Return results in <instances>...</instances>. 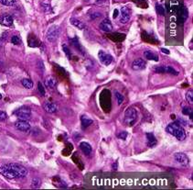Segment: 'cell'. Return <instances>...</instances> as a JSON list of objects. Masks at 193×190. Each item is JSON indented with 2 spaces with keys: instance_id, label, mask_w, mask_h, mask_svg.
I'll return each instance as SVG.
<instances>
[{
  "instance_id": "obj_1",
  "label": "cell",
  "mask_w": 193,
  "mask_h": 190,
  "mask_svg": "<svg viewBox=\"0 0 193 190\" xmlns=\"http://www.w3.org/2000/svg\"><path fill=\"white\" fill-rule=\"evenodd\" d=\"M166 130L169 134H171L174 137H176L177 140L180 141V142L184 141L186 139V137H187V134H186L185 129L180 126V124L177 123V122L170 123L168 126L166 128Z\"/></svg>"
},
{
  "instance_id": "obj_2",
  "label": "cell",
  "mask_w": 193,
  "mask_h": 190,
  "mask_svg": "<svg viewBox=\"0 0 193 190\" xmlns=\"http://www.w3.org/2000/svg\"><path fill=\"white\" fill-rule=\"evenodd\" d=\"M7 165L11 169V171L14 173V174L16 175V178H22L28 174V170L20 164L11 163H7Z\"/></svg>"
},
{
  "instance_id": "obj_3",
  "label": "cell",
  "mask_w": 193,
  "mask_h": 190,
  "mask_svg": "<svg viewBox=\"0 0 193 190\" xmlns=\"http://www.w3.org/2000/svg\"><path fill=\"white\" fill-rule=\"evenodd\" d=\"M137 119V111L134 108H128L125 113V121L128 126H132L136 123Z\"/></svg>"
},
{
  "instance_id": "obj_4",
  "label": "cell",
  "mask_w": 193,
  "mask_h": 190,
  "mask_svg": "<svg viewBox=\"0 0 193 190\" xmlns=\"http://www.w3.org/2000/svg\"><path fill=\"white\" fill-rule=\"evenodd\" d=\"M14 114L21 120H28L31 117V110L28 107H21L18 110H16Z\"/></svg>"
},
{
  "instance_id": "obj_5",
  "label": "cell",
  "mask_w": 193,
  "mask_h": 190,
  "mask_svg": "<svg viewBox=\"0 0 193 190\" xmlns=\"http://www.w3.org/2000/svg\"><path fill=\"white\" fill-rule=\"evenodd\" d=\"M60 32L61 31H60V27L59 26H56V25L51 26L48 30L47 34H46L47 40L49 42H54L58 39V37L60 35Z\"/></svg>"
},
{
  "instance_id": "obj_6",
  "label": "cell",
  "mask_w": 193,
  "mask_h": 190,
  "mask_svg": "<svg viewBox=\"0 0 193 190\" xmlns=\"http://www.w3.org/2000/svg\"><path fill=\"white\" fill-rule=\"evenodd\" d=\"M0 174H2L3 176H5L6 178H7V179H15V178H16V175L11 171V169L8 167L7 163L0 165Z\"/></svg>"
},
{
  "instance_id": "obj_7",
  "label": "cell",
  "mask_w": 193,
  "mask_h": 190,
  "mask_svg": "<svg viewBox=\"0 0 193 190\" xmlns=\"http://www.w3.org/2000/svg\"><path fill=\"white\" fill-rule=\"evenodd\" d=\"M154 71L156 73H159V74H171V75H174V76H177L178 75V72L176 71L173 67L171 66H157L154 68Z\"/></svg>"
},
{
  "instance_id": "obj_8",
  "label": "cell",
  "mask_w": 193,
  "mask_h": 190,
  "mask_svg": "<svg viewBox=\"0 0 193 190\" xmlns=\"http://www.w3.org/2000/svg\"><path fill=\"white\" fill-rule=\"evenodd\" d=\"M98 57H99V59H100V62L103 63V64L106 65V66L110 65L113 60V56H112L111 54H108V53H106V52H104V51H99V53H98Z\"/></svg>"
},
{
  "instance_id": "obj_9",
  "label": "cell",
  "mask_w": 193,
  "mask_h": 190,
  "mask_svg": "<svg viewBox=\"0 0 193 190\" xmlns=\"http://www.w3.org/2000/svg\"><path fill=\"white\" fill-rule=\"evenodd\" d=\"M174 158L182 166L187 167L190 164V159L183 153H175L174 154Z\"/></svg>"
},
{
  "instance_id": "obj_10",
  "label": "cell",
  "mask_w": 193,
  "mask_h": 190,
  "mask_svg": "<svg viewBox=\"0 0 193 190\" xmlns=\"http://www.w3.org/2000/svg\"><path fill=\"white\" fill-rule=\"evenodd\" d=\"M15 127H16V129L20 130V131H24V132H27L30 129V124L27 121V120H18L15 123Z\"/></svg>"
},
{
  "instance_id": "obj_11",
  "label": "cell",
  "mask_w": 193,
  "mask_h": 190,
  "mask_svg": "<svg viewBox=\"0 0 193 190\" xmlns=\"http://www.w3.org/2000/svg\"><path fill=\"white\" fill-rule=\"evenodd\" d=\"M121 18H120V22L122 24H126L127 23L131 17V10L127 7H122L121 8Z\"/></svg>"
},
{
  "instance_id": "obj_12",
  "label": "cell",
  "mask_w": 193,
  "mask_h": 190,
  "mask_svg": "<svg viewBox=\"0 0 193 190\" xmlns=\"http://www.w3.org/2000/svg\"><path fill=\"white\" fill-rule=\"evenodd\" d=\"M100 28L102 31L105 32H111L113 31V25L108 18H105L102 21V23L100 24Z\"/></svg>"
},
{
  "instance_id": "obj_13",
  "label": "cell",
  "mask_w": 193,
  "mask_h": 190,
  "mask_svg": "<svg viewBox=\"0 0 193 190\" xmlns=\"http://www.w3.org/2000/svg\"><path fill=\"white\" fill-rule=\"evenodd\" d=\"M132 68L135 71H141L145 68V63L142 59H136L132 63Z\"/></svg>"
},
{
  "instance_id": "obj_14",
  "label": "cell",
  "mask_w": 193,
  "mask_h": 190,
  "mask_svg": "<svg viewBox=\"0 0 193 190\" xmlns=\"http://www.w3.org/2000/svg\"><path fill=\"white\" fill-rule=\"evenodd\" d=\"M0 24L6 27H10L13 24V17L10 15H3L0 17Z\"/></svg>"
},
{
  "instance_id": "obj_15",
  "label": "cell",
  "mask_w": 193,
  "mask_h": 190,
  "mask_svg": "<svg viewBox=\"0 0 193 190\" xmlns=\"http://www.w3.org/2000/svg\"><path fill=\"white\" fill-rule=\"evenodd\" d=\"M80 148L81 150V152L85 154V155H89L91 154L93 149H92V146L89 144L88 143H85V142H82L80 143Z\"/></svg>"
},
{
  "instance_id": "obj_16",
  "label": "cell",
  "mask_w": 193,
  "mask_h": 190,
  "mask_svg": "<svg viewBox=\"0 0 193 190\" xmlns=\"http://www.w3.org/2000/svg\"><path fill=\"white\" fill-rule=\"evenodd\" d=\"M43 108H44V110L46 111L47 113H55L58 110V108L55 104L53 103H49V102H46L44 105H43Z\"/></svg>"
},
{
  "instance_id": "obj_17",
  "label": "cell",
  "mask_w": 193,
  "mask_h": 190,
  "mask_svg": "<svg viewBox=\"0 0 193 190\" xmlns=\"http://www.w3.org/2000/svg\"><path fill=\"white\" fill-rule=\"evenodd\" d=\"M146 139H147V146L152 148L157 144V139L153 133H146Z\"/></svg>"
},
{
  "instance_id": "obj_18",
  "label": "cell",
  "mask_w": 193,
  "mask_h": 190,
  "mask_svg": "<svg viewBox=\"0 0 193 190\" xmlns=\"http://www.w3.org/2000/svg\"><path fill=\"white\" fill-rule=\"evenodd\" d=\"M144 56L146 60H149V61H156L158 62L159 61V57L157 54H155L153 51H146L144 52Z\"/></svg>"
},
{
  "instance_id": "obj_19",
  "label": "cell",
  "mask_w": 193,
  "mask_h": 190,
  "mask_svg": "<svg viewBox=\"0 0 193 190\" xmlns=\"http://www.w3.org/2000/svg\"><path fill=\"white\" fill-rule=\"evenodd\" d=\"M70 21H71V25H73V26H75L76 28H78L79 30H83L84 28H85V26H84V24L80 21L79 19H77V18H74V17H71V19H70Z\"/></svg>"
},
{
  "instance_id": "obj_20",
  "label": "cell",
  "mask_w": 193,
  "mask_h": 190,
  "mask_svg": "<svg viewBox=\"0 0 193 190\" xmlns=\"http://www.w3.org/2000/svg\"><path fill=\"white\" fill-rule=\"evenodd\" d=\"M45 85L48 87H49V88H55L56 85H57V81H56V79L54 77L48 76V77H47L46 81H45Z\"/></svg>"
},
{
  "instance_id": "obj_21",
  "label": "cell",
  "mask_w": 193,
  "mask_h": 190,
  "mask_svg": "<svg viewBox=\"0 0 193 190\" xmlns=\"http://www.w3.org/2000/svg\"><path fill=\"white\" fill-rule=\"evenodd\" d=\"M93 123H94V120L93 119H88L85 116H82L81 117V125H82L83 128H87V127H89L90 125H92Z\"/></svg>"
},
{
  "instance_id": "obj_22",
  "label": "cell",
  "mask_w": 193,
  "mask_h": 190,
  "mask_svg": "<svg viewBox=\"0 0 193 190\" xmlns=\"http://www.w3.org/2000/svg\"><path fill=\"white\" fill-rule=\"evenodd\" d=\"M21 83H22V85L27 89H31L33 87V82L30 79L24 78V79H22Z\"/></svg>"
},
{
  "instance_id": "obj_23",
  "label": "cell",
  "mask_w": 193,
  "mask_h": 190,
  "mask_svg": "<svg viewBox=\"0 0 193 190\" xmlns=\"http://www.w3.org/2000/svg\"><path fill=\"white\" fill-rule=\"evenodd\" d=\"M41 185V181L39 177H34L31 181V187L33 188H39Z\"/></svg>"
},
{
  "instance_id": "obj_24",
  "label": "cell",
  "mask_w": 193,
  "mask_h": 190,
  "mask_svg": "<svg viewBox=\"0 0 193 190\" xmlns=\"http://www.w3.org/2000/svg\"><path fill=\"white\" fill-rule=\"evenodd\" d=\"M114 95H115V97H116V99H117V103H118V105H121V104L123 103V101H124V95H122L121 93H119L118 91H115V92H114Z\"/></svg>"
},
{
  "instance_id": "obj_25",
  "label": "cell",
  "mask_w": 193,
  "mask_h": 190,
  "mask_svg": "<svg viewBox=\"0 0 193 190\" xmlns=\"http://www.w3.org/2000/svg\"><path fill=\"white\" fill-rule=\"evenodd\" d=\"M29 45L30 47H38L39 46V42L35 38H29Z\"/></svg>"
},
{
  "instance_id": "obj_26",
  "label": "cell",
  "mask_w": 193,
  "mask_h": 190,
  "mask_svg": "<svg viewBox=\"0 0 193 190\" xmlns=\"http://www.w3.org/2000/svg\"><path fill=\"white\" fill-rule=\"evenodd\" d=\"M156 8H157V12H158V14H159V16H165V8L163 7V6L158 4L156 6Z\"/></svg>"
},
{
  "instance_id": "obj_27",
  "label": "cell",
  "mask_w": 193,
  "mask_h": 190,
  "mask_svg": "<svg viewBox=\"0 0 193 190\" xmlns=\"http://www.w3.org/2000/svg\"><path fill=\"white\" fill-rule=\"evenodd\" d=\"M0 3L4 6H13L16 3V0H0Z\"/></svg>"
},
{
  "instance_id": "obj_28",
  "label": "cell",
  "mask_w": 193,
  "mask_h": 190,
  "mask_svg": "<svg viewBox=\"0 0 193 190\" xmlns=\"http://www.w3.org/2000/svg\"><path fill=\"white\" fill-rule=\"evenodd\" d=\"M186 96H187L188 101H189L191 104H192L193 103V91L192 90H189V91L187 92V94H186Z\"/></svg>"
},
{
  "instance_id": "obj_29",
  "label": "cell",
  "mask_w": 193,
  "mask_h": 190,
  "mask_svg": "<svg viewBox=\"0 0 193 190\" xmlns=\"http://www.w3.org/2000/svg\"><path fill=\"white\" fill-rule=\"evenodd\" d=\"M38 88H39V93H40V95H45V88H44V86H43V85L40 83V82H39V84H38Z\"/></svg>"
},
{
  "instance_id": "obj_30",
  "label": "cell",
  "mask_w": 193,
  "mask_h": 190,
  "mask_svg": "<svg viewBox=\"0 0 193 190\" xmlns=\"http://www.w3.org/2000/svg\"><path fill=\"white\" fill-rule=\"evenodd\" d=\"M63 51H64L65 54H66V56L68 57V59H71V51H70V49L67 47L66 45H63Z\"/></svg>"
},
{
  "instance_id": "obj_31",
  "label": "cell",
  "mask_w": 193,
  "mask_h": 190,
  "mask_svg": "<svg viewBox=\"0 0 193 190\" xmlns=\"http://www.w3.org/2000/svg\"><path fill=\"white\" fill-rule=\"evenodd\" d=\"M11 42H12L13 44H15V45H17V44H19L21 41H20V39H19L17 36H13V37L11 38Z\"/></svg>"
},
{
  "instance_id": "obj_32",
  "label": "cell",
  "mask_w": 193,
  "mask_h": 190,
  "mask_svg": "<svg viewBox=\"0 0 193 190\" xmlns=\"http://www.w3.org/2000/svg\"><path fill=\"white\" fill-rule=\"evenodd\" d=\"M189 17V11H188V8L186 7H183V20L186 21Z\"/></svg>"
},
{
  "instance_id": "obj_33",
  "label": "cell",
  "mask_w": 193,
  "mask_h": 190,
  "mask_svg": "<svg viewBox=\"0 0 193 190\" xmlns=\"http://www.w3.org/2000/svg\"><path fill=\"white\" fill-rule=\"evenodd\" d=\"M7 119V115L5 111L0 110V121H5Z\"/></svg>"
},
{
  "instance_id": "obj_34",
  "label": "cell",
  "mask_w": 193,
  "mask_h": 190,
  "mask_svg": "<svg viewBox=\"0 0 193 190\" xmlns=\"http://www.w3.org/2000/svg\"><path fill=\"white\" fill-rule=\"evenodd\" d=\"M191 113H192V110L191 108H189V107H184L183 108V114L184 115H188L189 116Z\"/></svg>"
},
{
  "instance_id": "obj_35",
  "label": "cell",
  "mask_w": 193,
  "mask_h": 190,
  "mask_svg": "<svg viewBox=\"0 0 193 190\" xmlns=\"http://www.w3.org/2000/svg\"><path fill=\"white\" fill-rule=\"evenodd\" d=\"M127 137V132L126 131H123V132H120L118 134V138L119 139H122V140H126Z\"/></svg>"
},
{
  "instance_id": "obj_36",
  "label": "cell",
  "mask_w": 193,
  "mask_h": 190,
  "mask_svg": "<svg viewBox=\"0 0 193 190\" xmlns=\"http://www.w3.org/2000/svg\"><path fill=\"white\" fill-rule=\"evenodd\" d=\"M42 7H44V9H45V11H47V12H49L51 9H50V6L49 5H46V4H42Z\"/></svg>"
},
{
  "instance_id": "obj_37",
  "label": "cell",
  "mask_w": 193,
  "mask_h": 190,
  "mask_svg": "<svg viewBox=\"0 0 193 190\" xmlns=\"http://www.w3.org/2000/svg\"><path fill=\"white\" fill-rule=\"evenodd\" d=\"M38 65H39V68L41 71H44V64H43V63H42L41 61H39Z\"/></svg>"
},
{
  "instance_id": "obj_38",
  "label": "cell",
  "mask_w": 193,
  "mask_h": 190,
  "mask_svg": "<svg viewBox=\"0 0 193 190\" xmlns=\"http://www.w3.org/2000/svg\"><path fill=\"white\" fill-rule=\"evenodd\" d=\"M161 51H162L163 53H165V54H169V53H170L168 50H167V49H164V48H162V49H161Z\"/></svg>"
},
{
  "instance_id": "obj_39",
  "label": "cell",
  "mask_w": 193,
  "mask_h": 190,
  "mask_svg": "<svg viewBox=\"0 0 193 190\" xmlns=\"http://www.w3.org/2000/svg\"><path fill=\"white\" fill-rule=\"evenodd\" d=\"M118 14H119V10H117V9H115L114 11H113V18H116L117 17H118Z\"/></svg>"
},
{
  "instance_id": "obj_40",
  "label": "cell",
  "mask_w": 193,
  "mask_h": 190,
  "mask_svg": "<svg viewBox=\"0 0 193 190\" xmlns=\"http://www.w3.org/2000/svg\"><path fill=\"white\" fill-rule=\"evenodd\" d=\"M1 98H2V95L0 94V99H1Z\"/></svg>"
}]
</instances>
